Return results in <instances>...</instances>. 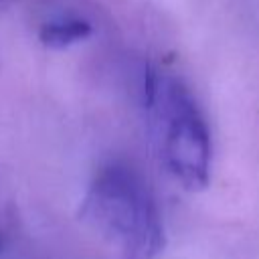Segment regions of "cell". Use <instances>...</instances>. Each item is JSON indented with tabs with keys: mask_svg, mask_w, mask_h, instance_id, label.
Instances as JSON below:
<instances>
[{
	"mask_svg": "<svg viewBox=\"0 0 259 259\" xmlns=\"http://www.w3.org/2000/svg\"><path fill=\"white\" fill-rule=\"evenodd\" d=\"M79 217L121 259H156L166 245L162 217L144 176L127 164L103 166L87 186Z\"/></svg>",
	"mask_w": 259,
	"mask_h": 259,
	"instance_id": "obj_1",
	"label": "cell"
},
{
	"mask_svg": "<svg viewBox=\"0 0 259 259\" xmlns=\"http://www.w3.org/2000/svg\"><path fill=\"white\" fill-rule=\"evenodd\" d=\"M142 99L156 119L166 170L186 190H204L210 182V132L188 87L146 69Z\"/></svg>",
	"mask_w": 259,
	"mask_h": 259,
	"instance_id": "obj_2",
	"label": "cell"
},
{
	"mask_svg": "<svg viewBox=\"0 0 259 259\" xmlns=\"http://www.w3.org/2000/svg\"><path fill=\"white\" fill-rule=\"evenodd\" d=\"M93 34V24L81 16H57L47 20L38 28V40L42 47L63 51L87 40Z\"/></svg>",
	"mask_w": 259,
	"mask_h": 259,
	"instance_id": "obj_3",
	"label": "cell"
},
{
	"mask_svg": "<svg viewBox=\"0 0 259 259\" xmlns=\"http://www.w3.org/2000/svg\"><path fill=\"white\" fill-rule=\"evenodd\" d=\"M6 245H8V233H6V229L0 225V259H2V255H4V251H6Z\"/></svg>",
	"mask_w": 259,
	"mask_h": 259,
	"instance_id": "obj_4",
	"label": "cell"
},
{
	"mask_svg": "<svg viewBox=\"0 0 259 259\" xmlns=\"http://www.w3.org/2000/svg\"><path fill=\"white\" fill-rule=\"evenodd\" d=\"M2 4H12V2H18V0H0Z\"/></svg>",
	"mask_w": 259,
	"mask_h": 259,
	"instance_id": "obj_5",
	"label": "cell"
}]
</instances>
